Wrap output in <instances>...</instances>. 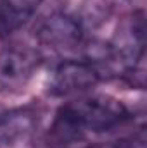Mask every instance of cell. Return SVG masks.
<instances>
[{
    "label": "cell",
    "instance_id": "obj_5",
    "mask_svg": "<svg viewBox=\"0 0 147 148\" xmlns=\"http://www.w3.org/2000/svg\"><path fill=\"white\" fill-rule=\"evenodd\" d=\"M40 114L31 107L0 112V148H14L28 141L38 129Z\"/></svg>",
    "mask_w": 147,
    "mask_h": 148
},
{
    "label": "cell",
    "instance_id": "obj_8",
    "mask_svg": "<svg viewBox=\"0 0 147 148\" xmlns=\"http://www.w3.org/2000/svg\"><path fill=\"white\" fill-rule=\"evenodd\" d=\"M0 112H2V107H0Z\"/></svg>",
    "mask_w": 147,
    "mask_h": 148
},
{
    "label": "cell",
    "instance_id": "obj_2",
    "mask_svg": "<svg viewBox=\"0 0 147 148\" xmlns=\"http://www.w3.org/2000/svg\"><path fill=\"white\" fill-rule=\"evenodd\" d=\"M102 79V74L90 60H64L49 79V93L57 98L81 97L94 90Z\"/></svg>",
    "mask_w": 147,
    "mask_h": 148
},
{
    "label": "cell",
    "instance_id": "obj_3",
    "mask_svg": "<svg viewBox=\"0 0 147 148\" xmlns=\"http://www.w3.org/2000/svg\"><path fill=\"white\" fill-rule=\"evenodd\" d=\"M85 28L80 17L54 12L45 17L37 28V40L45 48L54 52H69L83 45Z\"/></svg>",
    "mask_w": 147,
    "mask_h": 148
},
{
    "label": "cell",
    "instance_id": "obj_7",
    "mask_svg": "<svg viewBox=\"0 0 147 148\" xmlns=\"http://www.w3.org/2000/svg\"><path fill=\"white\" fill-rule=\"evenodd\" d=\"M94 148H144V138H130V140H119L114 143L97 145Z\"/></svg>",
    "mask_w": 147,
    "mask_h": 148
},
{
    "label": "cell",
    "instance_id": "obj_6",
    "mask_svg": "<svg viewBox=\"0 0 147 148\" xmlns=\"http://www.w3.org/2000/svg\"><path fill=\"white\" fill-rule=\"evenodd\" d=\"M42 3L43 0H0V40L23 29Z\"/></svg>",
    "mask_w": 147,
    "mask_h": 148
},
{
    "label": "cell",
    "instance_id": "obj_1",
    "mask_svg": "<svg viewBox=\"0 0 147 148\" xmlns=\"http://www.w3.org/2000/svg\"><path fill=\"white\" fill-rule=\"evenodd\" d=\"M132 119L130 109L107 95L78 97L55 112L50 126V140L57 145H73L88 134L112 131Z\"/></svg>",
    "mask_w": 147,
    "mask_h": 148
},
{
    "label": "cell",
    "instance_id": "obj_4",
    "mask_svg": "<svg viewBox=\"0 0 147 148\" xmlns=\"http://www.w3.org/2000/svg\"><path fill=\"white\" fill-rule=\"evenodd\" d=\"M40 66V55L33 48L9 47L0 53V90L5 93L23 90Z\"/></svg>",
    "mask_w": 147,
    "mask_h": 148
}]
</instances>
